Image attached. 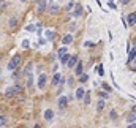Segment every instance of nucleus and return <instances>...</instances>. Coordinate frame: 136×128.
<instances>
[{
	"instance_id": "nucleus-29",
	"label": "nucleus",
	"mask_w": 136,
	"mask_h": 128,
	"mask_svg": "<svg viewBox=\"0 0 136 128\" xmlns=\"http://www.w3.org/2000/svg\"><path fill=\"white\" fill-rule=\"evenodd\" d=\"M73 6H74V2H70V3H68V5H67V10H68V11H70V10H71V8H73Z\"/></svg>"
},
{
	"instance_id": "nucleus-23",
	"label": "nucleus",
	"mask_w": 136,
	"mask_h": 128,
	"mask_svg": "<svg viewBox=\"0 0 136 128\" xmlns=\"http://www.w3.org/2000/svg\"><path fill=\"white\" fill-rule=\"evenodd\" d=\"M97 71H98V74H100V76H103V74H105V70H103V65H98V67H97Z\"/></svg>"
},
{
	"instance_id": "nucleus-40",
	"label": "nucleus",
	"mask_w": 136,
	"mask_h": 128,
	"mask_svg": "<svg viewBox=\"0 0 136 128\" xmlns=\"http://www.w3.org/2000/svg\"><path fill=\"white\" fill-rule=\"evenodd\" d=\"M36 2H40V0H36Z\"/></svg>"
},
{
	"instance_id": "nucleus-9",
	"label": "nucleus",
	"mask_w": 136,
	"mask_h": 128,
	"mask_svg": "<svg viewBox=\"0 0 136 128\" xmlns=\"http://www.w3.org/2000/svg\"><path fill=\"white\" fill-rule=\"evenodd\" d=\"M127 24H128V25H135L136 24V13L128 14V17H127Z\"/></svg>"
},
{
	"instance_id": "nucleus-16",
	"label": "nucleus",
	"mask_w": 136,
	"mask_h": 128,
	"mask_svg": "<svg viewBox=\"0 0 136 128\" xmlns=\"http://www.w3.org/2000/svg\"><path fill=\"white\" fill-rule=\"evenodd\" d=\"M135 120H136V112H135V111H132V112L127 116V122H128V124H132V122H135Z\"/></svg>"
},
{
	"instance_id": "nucleus-31",
	"label": "nucleus",
	"mask_w": 136,
	"mask_h": 128,
	"mask_svg": "<svg viewBox=\"0 0 136 128\" xmlns=\"http://www.w3.org/2000/svg\"><path fill=\"white\" fill-rule=\"evenodd\" d=\"M84 46H86V48H90V46H93V43H90V41H86V43H84Z\"/></svg>"
},
{
	"instance_id": "nucleus-19",
	"label": "nucleus",
	"mask_w": 136,
	"mask_h": 128,
	"mask_svg": "<svg viewBox=\"0 0 136 128\" xmlns=\"http://www.w3.org/2000/svg\"><path fill=\"white\" fill-rule=\"evenodd\" d=\"M16 24H17V19H16V17H11V19H10V24H8V25H10V27L13 29V27H16Z\"/></svg>"
},
{
	"instance_id": "nucleus-24",
	"label": "nucleus",
	"mask_w": 136,
	"mask_h": 128,
	"mask_svg": "<svg viewBox=\"0 0 136 128\" xmlns=\"http://www.w3.org/2000/svg\"><path fill=\"white\" fill-rule=\"evenodd\" d=\"M30 70H32V63H29V65L25 67V70H24V73H25V74L29 76V74H30Z\"/></svg>"
},
{
	"instance_id": "nucleus-4",
	"label": "nucleus",
	"mask_w": 136,
	"mask_h": 128,
	"mask_svg": "<svg viewBox=\"0 0 136 128\" xmlns=\"http://www.w3.org/2000/svg\"><path fill=\"white\" fill-rule=\"evenodd\" d=\"M48 11H49L51 14H57V13H59V3H57V2H49Z\"/></svg>"
},
{
	"instance_id": "nucleus-17",
	"label": "nucleus",
	"mask_w": 136,
	"mask_h": 128,
	"mask_svg": "<svg viewBox=\"0 0 136 128\" xmlns=\"http://www.w3.org/2000/svg\"><path fill=\"white\" fill-rule=\"evenodd\" d=\"M105 109V101H103V98L97 103V111H103Z\"/></svg>"
},
{
	"instance_id": "nucleus-20",
	"label": "nucleus",
	"mask_w": 136,
	"mask_h": 128,
	"mask_svg": "<svg viewBox=\"0 0 136 128\" xmlns=\"http://www.w3.org/2000/svg\"><path fill=\"white\" fill-rule=\"evenodd\" d=\"M108 95H109V92H108V90H105V92H100V93H98V97H100V98H103V100H106V98H108Z\"/></svg>"
},
{
	"instance_id": "nucleus-15",
	"label": "nucleus",
	"mask_w": 136,
	"mask_h": 128,
	"mask_svg": "<svg viewBox=\"0 0 136 128\" xmlns=\"http://www.w3.org/2000/svg\"><path fill=\"white\" fill-rule=\"evenodd\" d=\"M84 95H86V90H84L82 87H79V89L76 90V98H78V100H82Z\"/></svg>"
},
{
	"instance_id": "nucleus-39",
	"label": "nucleus",
	"mask_w": 136,
	"mask_h": 128,
	"mask_svg": "<svg viewBox=\"0 0 136 128\" xmlns=\"http://www.w3.org/2000/svg\"><path fill=\"white\" fill-rule=\"evenodd\" d=\"M22 2H27V0H22Z\"/></svg>"
},
{
	"instance_id": "nucleus-10",
	"label": "nucleus",
	"mask_w": 136,
	"mask_h": 128,
	"mask_svg": "<svg viewBox=\"0 0 136 128\" xmlns=\"http://www.w3.org/2000/svg\"><path fill=\"white\" fill-rule=\"evenodd\" d=\"M60 79H62L60 73H54V78H52V86H59V84H60Z\"/></svg>"
},
{
	"instance_id": "nucleus-14",
	"label": "nucleus",
	"mask_w": 136,
	"mask_h": 128,
	"mask_svg": "<svg viewBox=\"0 0 136 128\" xmlns=\"http://www.w3.org/2000/svg\"><path fill=\"white\" fill-rule=\"evenodd\" d=\"M81 14H82V6H81V5H78V6L74 8V11H73V16H74V17H79Z\"/></svg>"
},
{
	"instance_id": "nucleus-7",
	"label": "nucleus",
	"mask_w": 136,
	"mask_h": 128,
	"mask_svg": "<svg viewBox=\"0 0 136 128\" xmlns=\"http://www.w3.org/2000/svg\"><path fill=\"white\" fill-rule=\"evenodd\" d=\"M78 62H79V60H78V57H76V55H71V57L68 59V63H67V67H68V68H73V67H74Z\"/></svg>"
},
{
	"instance_id": "nucleus-8",
	"label": "nucleus",
	"mask_w": 136,
	"mask_h": 128,
	"mask_svg": "<svg viewBox=\"0 0 136 128\" xmlns=\"http://www.w3.org/2000/svg\"><path fill=\"white\" fill-rule=\"evenodd\" d=\"M82 70H84V65H82V62L79 60V62L76 63V70H74V74H76V76H81V74H82Z\"/></svg>"
},
{
	"instance_id": "nucleus-37",
	"label": "nucleus",
	"mask_w": 136,
	"mask_h": 128,
	"mask_svg": "<svg viewBox=\"0 0 136 128\" xmlns=\"http://www.w3.org/2000/svg\"><path fill=\"white\" fill-rule=\"evenodd\" d=\"M132 111H135V112H136V106H133V109H132Z\"/></svg>"
},
{
	"instance_id": "nucleus-18",
	"label": "nucleus",
	"mask_w": 136,
	"mask_h": 128,
	"mask_svg": "<svg viewBox=\"0 0 136 128\" xmlns=\"http://www.w3.org/2000/svg\"><path fill=\"white\" fill-rule=\"evenodd\" d=\"M54 35H55V33H54L52 30H48V32H46V38H48L49 41H51V40H54Z\"/></svg>"
},
{
	"instance_id": "nucleus-11",
	"label": "nucleus",
	"mask_w": 136,
	"mask_h": 128,
	"mask_svg": "<svg viewBox=\"0 0 136 128\" xmlns=\"http://www.w3.org/2000/svg\"><path fill=\"white\" fill-rule=\"evenodd\" d=\"M135 59H136V48H133V51H130V54H128V63H133L135 62Z\"/></svg>"
},
{
	"instance_id": "nucleus-25",
	"label": "nucleus",
	"mask_w": 136,
	"mask_h": 128,
	"mask_svg": "<svg viewBox=\"0 0 136 128\" xmlns=\"http://www.w3.org/2000/svg\"><path fill=\"white\" fill-rule=\"evenodd\" d=\"M87 79H89V76H87V74H81V76H79V81H81V82H86Z\"/></svg>"
},
{
	"instance_id": "nucleus-1",
	"label": "nucleus",
	"mask_w": 136,
	"mask_h": 128,
	"mask_svg": "<svg viewBox=\"0 0 136 128\" xmlns=\"http://www.w3.org/2000/svg\"><path fill=\"white\" fill-rule=\"evenodd\" d=\"M21 86L19 84H16V86H13V87H8L6 90H5V98H13L16 93H19L21 92Z\"/></svg>"
},
{
	"instance_id": "nucleus-34",
	"label": "nucleus",
	"mask_w": 136,
	"mask_h": 128,
	"mask_svg": "<svg viewBox=\"0 0 136 128\" xmlns=\"http://www.w3.org/2000/svg\"><path fill=\"white\" fill-rule=\"evenodd\" d=\"M108 5H109V8H112V10H114V8H116V5H114V3H112V2H109V3H108Z\"/></svg>"
},
{
	"instance_id": "nucleus-22",
	"label": "nucleus",
	"mask_w": 136,
	"mask_h": 128,
	"mask_svg": "<svg viewBox=\"0 0 136 128\" xmlns=\"http://www.w3.org/2000/svg\"><path fill=\"white\" fill-rule=\"evenodd\" d=\"M35 29H36V27H35L33 24H29V25L25 27V30H27V32H35Z\"/></svg>"
},
{
	"instance_id": "nucleus-13",
	"label": "nucleus",
	"mask_w": 136,
	"mask_h": 128,
	"mask_svg": "<svg viewBox=\"0 0 136 128\" xmlns=\"http://www.w3.org/2000/svg\"><path fill=\"white\" fill-rule=\"evenodd\" d=\"M52 117H54V111L52 109H46L44 111V119L46 120H52Z\"/></svg>"
},
{
	"instance_id": "nucleus-41",
	"label": "nucleus",
	"mask_w": 136,
	"mask_h": 128,
	"mask_svg": "<svg viewBox=\"0 0 136 128\" xmlns=\"http://www.w3.org/2000/svg\"><path fill=\"white\" fill-rule=\"evenodd\" d=\"M135 60H136V59H135Z\"/></svg>"
},
{
	"instance_id": "nucleus-33",
	"label": "nucleus",
	"mask_w": 136,
	"mask_h": 128,
	"mask_svg": "<svg viewBox=\"0 0 136 128\" xmlns=\"http://www.w3.org/2000/svg\"><path fill=\"white\" fill-rule=\"evenodd\" d=\"M128 128H136V122H132V124L128 125Z\"/></svg>"
},
{
	"instance_id": "nucleus-32",
	"label": "nucleus",
	"mask_w": 136,
	"mask_h": 128,
	"mask_svg": "<svg viewBox=\"0 0 136 128\" xmlns=\"http://www.w3.org/2000/svg\"><path fill=\"white\" fill-rule=\"evenodd\" d=\"M73 84H74V79H73V78H71V79H68V86H70V87H73Z\"/></svg>"
},
{
	"instance_id": "nucleus-36",
	"label": "nucleus",
	"mask_w": 136,
	"mask_h": 128,
	"mask_svg": "<svg viewBox=\"0 0 136 128\" xmlns=\"http://www.w3.org/2000/svg\"><path fill=\"white\" fill-rule=\"evenodd\" d=\"M132 68H133V71H136V60L132 63Z\"/></svg>"
},
{
	"instance_id": "nucleus-35",
	"label": "nucleus",
	"mask_w": 136,
	"mask_h": 128,
	"mask_svg": "<svg viewBox=\"0 0 136 128\" xmlns=\"http://www.w3.org/2000/svg\"><path fill=\"white\" fill-rule=\"evenodd\" d=\"M120 3L122 5H127V3H130V0H120Z\"/></svg>"
},
{
	"instance_id": "nucleus-28",
	"label": "nucleus",
	"mask_w": 136,
	"mask_h": 128,
	"mask_svg": "<svg viewBox=\"0 0 136 128\" xmlns=\"http://www.w3.org/2000/svg\"><path fill=\"white\" fill-rule=\"evenodd\" d=\"M29 46H30L29 40H24V41H22V48H29Z\"/></svg>"
},
{
	"instance_id": "nucleus-27",
	"label": "nucleus",
	"mask_w": 136,
	"mask_h": 128,
	"mask_svg": "<svg viewBox=\"0 0 136 128\" xmlns=\"http://www.w3.org/2000/svg\"><path fill=\"white\" fill-rule=\"evenodd\" d=\"M0 125H2V127H5V125H6V119H5V116H2V117H0Z\"/></svg>"
},
{
	"instance_id": "nucleus-3",
	"label": "nucleus",
	"mask_w": 136,
	"mask_h": 128,
	"mask_svg": "<svg viewBox=\"0 0 136 128\" xmlns=\"http://www.w3.org/2000/svg\"><path fill=\"white\" fill-rule=\"evenodd\" d=\"M68 101H70V97H60V98H59V103H57L59 111H65V109H67Z\"/></svg>"
},
{
	"instance_id": "nucleus-38",
	"label": "nucleus",
	"mask_w": 136,
	"mask_h": 128,
	"mask_svg": "<svg viewBox=\"0 0 136 128\" xmlns=\"http://www.w3.org/2000/svg\"><path fill=\"white\" fill-rule=\"evenodd\" d=\"M108 2H112V0H108Z\"/></svg>"
},
{
	"instance_id": "nucleus-26",
	"label": "nucleus",
	"mask_w": 136,
	"mask_h": 128,
	"mask_svg": "<svg viewBox=\"0 0 136 128\" xmlns=\"http://www.w3.org/2000/svg\"><path fill=\"white\" fill-rule=\"evenodd\" d=\"M32 82H33V79H32V76L29 74V79H27V87H29V89H32Z\"/></svg>"
},
{
	"instance_id": "nucleus-6",
	"label": "nucleus",
	"mask_w": 136,
	"mask_h": 128,
	"mask_svg": "<svg viewBox=\"0 0 136 128\" xmlns=\"http://www.w3.org/2000/svg\"><path fill=\"white\" fill-rule=\"evenodd\" d=\"M46 81H48V76H46V73H41V74H40V78H38V87H40V89H44V86H46Z\"/></svg>"
},
{
	"instance_id": "nucleus-2",
	"label": "nucleus",
	"mask_w": 136,
	"mask_h": 128,
	"mask_svg": "<svg viewBox=\"0 0 136 128\" xmlns=\"http://www.w3.org/2000/svg\"><path fill=\"white\" fill-rule=\"evenodd\" d=\"M21 55H14L10 62H8V65H6V70H10V71H13V70H16L17 67H19V63H21Z\"/></svg>"
},
{
	"instance_id": "nucleus-21",
	"label": "nucleus",
	"mask_w": 136,
	"mask_h": 128,
	"mask_svg": "<svg viewBox=\"0 0 136 128\" xmlns=\"http://www.w3.org/2000/svg\"><path fill=\"white\" fill-rule=\"evenodd\" d=\"M89 103H90V93L86 92V95H84V105H89Z\"/></svg>"
},
{
	"instance_id": "nucleus-30",
	"label": "nucleus",
	"mask_w": 136,
	"mask_h": 128,
	"mask_svg": "<svg viewBox=\"0 0 136 128\" xmlns=\"http://www.w3.org/2000/svg\"><path fill=\"white\" fill-rule=\"evenodd\" d=\"M103 89H105V90H108V92H111V90H112V89H111L108 84H103Z\"/></svg>"
},
{
	"instance_id": "nucleus-5",
	"label": "nucleus",
	"mask_w": 136,
	"mask_h": 128,
	"mask_svg": "<svg viewBox=\"0 0 136 128\" xmlns=\"http://www.w3.org/2000/svg\"><path fill=\"white\" fill-rule=\"evenodd\" d=\"M48 6H49V5L46 3V0H40L38 5H36V13H43V11H46Z\"/></svg>"
},
{
	"instance_id": "nucleus-12",
	"label": "nucleus",
	"mask_w": 136,
	"mask_h": 128,
	"mask_svg": "<svg viewBox=\"0 0 136 128\" xmlns=\"http://www.w3.org/2000/svg\"><path fill=\"white\" fill-rule=\"evenodd\" d=\"M62 43H63V44H71V43H73V35H65V36L62 38Z\"/></svg>"
}]
</instances>
